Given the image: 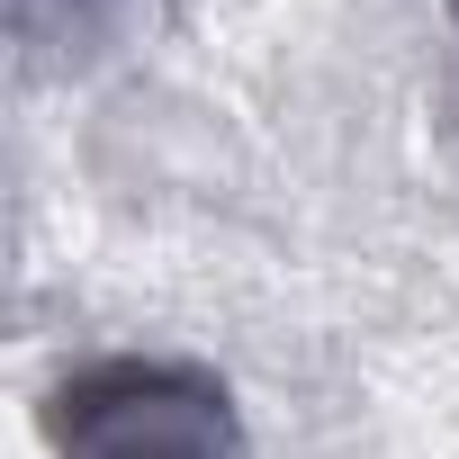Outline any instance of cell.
I'll return each instance as SVG.
<instances>
[{"label":"cell","mask_w":459,"mask_h":459,"mask_svg":"<svg viewBox=\"0 0 459 459\" xmlns=\"http://www.w3.org/2000/svg\"><path fill=\"white\" fill-rule=\"evenodd\" d=\"M55 459H253L225 378L189 360H100L55 396Z\"/></svg>","instance_id":"6da1fadb"},{"label":"cell","mask_w":459,"mask_h":459,"mask_svg":"<svg viewBox=\"0 0 459 459\" xmlns=\"http://www.w3.org/2000/svg\"><path fill=\"white\" fill-rule=\"evenodd\" d=\"M162 0H10V37L37 64H100L153 28Z\"/></svg>","instance_id":"7a4b0ae2"},{"label":"cell","mask_w":459,"mask_h":459,"mask_svg":"<svg viewBox=\"0 0 459 459\" xmlns=\"http://www.w3.org/2000/svg\"><path fill=\"white\" fill-rule=\"evenodd\" d=\"M450 19H459V0H450Z\"/></svg>","instance_id":"3957f363"}]
</instances>
